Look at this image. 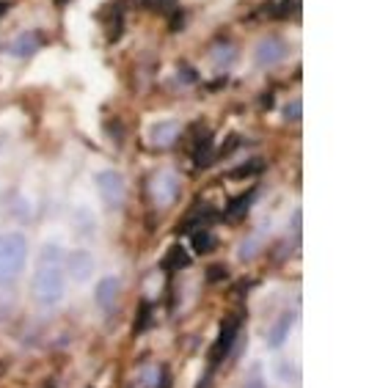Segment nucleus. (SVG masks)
Returning a JSON list of instances; mask_svg holds the SVG:
<instances>
[{"instance_id":"obj_3","label":"nucleus","mask_w":369,"mask_h":388,"mask_svg":"<svg viewBox=\"0 0 369 388\" xmlns=\"http://www.w3.org/2000/svg\"><path fill=\"white\" fill-rule=\"evenodd\" d=\"M97 188H100V198L108 209H119L124 204V195H127V185H124V176L119 171H102L97 176Z\"/></svg>"},{"instance_id":"obj_14","label":"nucleus","mask_w":369,"mask_h":388,"mask_svg":"<svg viewBox=\"0 0 369 388\" xmlns=\"http://www.w3.org/2000/svg\"><path fill=\"white\" fill-rule=\"evenodd\" d=\"M188 261H190V257L185 254V248L174 245V248H168L166 259H163V267L166 270H182V267H188Z\"/></svg>"},{"instance_id":"obj_15","label":"nucleus","mask_w":369,"mask_h":388,"mask_svg":"<svg viewBox=\"0 0 369 388\" xmlns=\"http://www.w3.org/2000/svg\"><path fill=\"white\" fill-rule=\"evenodd\" d=\"M251 198H254V190H248V193H245V198H235V201L229 204V209H226V218H229V221L242 218V215L248 212V204H251Z\"/></svg>"},{"instance_id":"obj_4","label":"nucleus","mask_w":369,"mask_h":388,"mask_svg":"<svg viewBox=\"0 0 369 388\" xmlns=\"http://www.w3.org/2000/svg\"><path fill=\"white\" fill-rule=\"evenodd\" d=\"M237 336H240V320H237V317H226V320L221 323V333H218L212 350H209V363H212V366H218V363L226 361V356H229L232 347H235Z\"/></svg>"},{"instance_id":"obj_24","label":"nucleus","mask_w":369,"mask_h":388,"mask_svg":"<svg viewBox=\"0 0 369 388\" xmlns=\"http://www.w3.org/2000/svg\"><path fill=\"white\" fill-rule=\"evenodd\" d=\"M3 8H6V3H0V14H3Z\"/></svg>"},{"instance_id":"obj_13","label":"nucleus","mask_w":369,"mask_h":388,"mask_svg":"<svg viewBox=\"0 0 369 388\" xmlns=\"http://www.w3.org/2000/svg\"><path fill=\"white\" fill-rule=\"evenodd\" d=\"M237 58V47L232 44V41H218L215 47H212V61H215V66H221V69H226V66H232Z\"/></svg>"},{"instance_id":"obj_2","label":"nucleus","mask_w":369,"mask_h":388,"mask_svg":"<svg viewBox=\"0 0 369 388\" xmlns=\"http://www.w3.org/2000/svg\"><path fill=\"white\" fill-rule=\"evenodd\" d=\"M28 261V242L20 231L0 234V290L11 287Z\"/></svg>"},{"instance_id":"obj_12","label":"nucleus","mask_w":369,"mask_h":388,"mask_svg":"<svg viewBox=\"0 0 369 388\" xmlns=\"http://www.w3.org/2000/svg\"><path fill=\"white\" fill-rule=\"evenodd\" d=\"M292 323H295V317H292V314H284L278 323L270 328L268 342H270V347H273V350H276V347H281V344L287 342V336H290V330H292Z\"/></svg>"},{"instance_id":"obj_22","label":"nucleus","mask_w":369,"mask_h":388,"mask_svg":"<svg viewBox=\"0 0 369 388\" xmlns=\"http://www.w3.org/2000/svg\"><path fill=\"white\" fill-rule=\"evenodd\" d=\"M146 323H149V306L143 303V306H141V314H138V325H135V330H143Z\"/></svg>"},{"instance_id":"obj_11","label":"nucleus","mask_w":369,"mask_h":388,"mask_svg":"<svg viewBox=\"0 0 369 388\" xmlns=\"http://www.w3.org/2000/svg\"><path fill=\"white\" fill-rule=\"evenodd\" d=\"M72 224H75V228H77V234H94V228H97V218H94V212L89 209V207H77L75 212H72Z\"/></svg>"},{"instance_id":"obj_8","label":"nucleus","mask_w":369,"mask_h":388,"mask_svg":"<svg viewBox=\"0 0 369 388\" xmlns=\"http://www.w3.org/2000/svg\"><path fill=\"white\" fill-rule=\"evenodd\" d=\"M182 132V124L176 119H166V122H155L149 129V143L157 146V149H168Z\"/></svg>"},{"instance_id":"obj_20","label":"nucleus","mask_w":369,"mask_h":388,"mask_svg":"<svg viewBox=\"0 0 369 388\" xmlns=\"http://www.w3.org/2000/svg\"><path fill=\"white\" fill-rule=\"evenodd\" d=\"M254 251H257V240H245V242L237 248V257H240V259H251V257H254Z\"/></svg>"},{"instance_id":"obj_5","label":"nucleus","mask_w":369,"mask_h":388,"mask_svg":"<svg viewBox=\"0 0 369 388\" xmlns=\"http://www.w3.org/2000/svg\"><path fill=\"white\" fill-rule=\"evenodd\" d=\"M64 273H69L72 281L86 284V281L94 276V257H91L86 248L69 251L67 257H64Z\"/></svg>"},{"instance_id":"obj_18","label":"nucleus","mask_w":369,"mask_h":388,"mask_svg":"<svg viewBox=\"0 0 369 388\" xmlns=\"http://www.w3.org/2000/svg\"><path fill=\"white\" fill-rule=\"evenodd\" d=\"M141 6L149 11H157V14H168L176 6V0H141Z\"/></svg>"},{"instance_id":"obj_10","label":"nucleus","mask_w":369,"mask_h":388,"mask_svg":"<svg viewBox=\"0 0 369 388\" xmlns=\"http://www.w3.org/2000/svg\"><path fill=\"white\" fill-rule=\"evenodd\" d=\"M39 47H41V39H39L34 31H28V33H20V36L11 39L8 53H11L14 58H28V56H34Z\"/></svg>"},{"instance_id":"obj_9","label":"nucleus","mask_w":369,"mask_h":388,"mask_svg":"<svg viewBox=\"0 0 369 388\" xmlns=\"http://www.w3.org/2000/svg\"><path fill=\"white\" fill-rule=\"evenodd\" d=\"M119 290H122V284H119V278L116 276H108V278H102L100 284H97V290H94V297H97V306L100 309H113L116 306V300H119Z\"/></svg>"},{"instance_id":"obj_17","label":"nucleus","mask_w":369,"mask_h":388,"mask_svg":"<svg viewBox=\"0 0 369 388\" xmlns=\"http://www.w3.org/2000/svg\"><path fill=\"white\" fill-rule=\"evenodd\" d=\"M212 242H215V240H212V234H209L207 228H196V231H193V248H196L199 254H207V251L212 248Z\"/></svg>"},{"instance_id":"obj_23","label":"nucleus","mask_w":369,"mask_h":388,"mask_svg":"<svg viewBox=\"0 0 369 388\" xmlns=\"http://www.w3.org/2000/svg\"><path fill=\"white\" fill-rule=\"evenodd\" d=\"M224 276H226L224 267H212V270H209V278H212V281H218V278H224Z\"/></svg>"},{"instance_id":"obj_19","label":"nucleus","mask_w":369,"mask_h":388,"mask_svg":"<svg viewBox=\"0 0 369 388\" xmlns=\"http://www.w3.org/2000/svg\"><path fill=\"white\" fill-rule=\"evenodd\" d=\"M284 119L287 122H301V99H292L290 105H284Z\"/></svg>"},{"instance_id":"obj_1","label":"nucleus","mask_w":369,"mask_h":388,"mask_svg":"<svg viewBox=\"0 0 369 388\" xmlns=\"http://www.w3.org/2000/svg\"><path fill=\"white\" fill-rule=\"evenodd\" d=\"M64 257H67V251L58 242H44L41 245L34 281H31V297H34L39 309H58L64 295H67Z\"/></svg>"},{"instance_id":"obj_16","label":"nucleus","mask_w":369,"mask_h":388,"mask_svg":"<svg viewBox=\"0 0 369 388\" xmlns=\"http://www.w3.org/2000/svg\"><path fill=\"white\" fill-rule=\"evenodd\" d=\"M163 369L160 366H146L143 372H141V386L143 388H163Z\"/></svg>"},{"instance_id":"obj_21","label":"nucleus","mask_w":369,"mask_h":388,"mask_svg":"<svg viewBox=\"0 0 369 388\" xmlns=\"http://www.w3.org/2000/svg\"><path fill=\"white\" fill-rule=\"evenodd\" d=\"M257 171H262V162H248V168H237L232 171V176H248V174H257Z\"/></svg>"},{"instance_id":"obj_7","label":"nucleus","mask_w":369,"mask_h":388,"mask_svg":"<svg viewBox=\"0 0 369 388\" xmlns=\"http://www.w3.org/2000/svg\"><path fill=\"white\" fill-rule=\"evenodd\" d=\"M176 195H179V179H176V174L160 171L152 179V198H155V204L157 207H168V204H174Z\"/></svg>"},{"instance_id":"obj_6","label":"nucleus","mask_w":369,"mask_h":388,"mask_svg":"<svg viewBox=\"0 0 369 388\" xmlns=\"http://www.w3.org/2000/svg\"><path fill=\"white\" fill-rule=\"evenodd\" d=\"M284 56H287V44H284L278 36H265V39H259L257 47H254V61H257V66H262V69H270V66L281 64Z\"/></svg>"}]
</instances>
